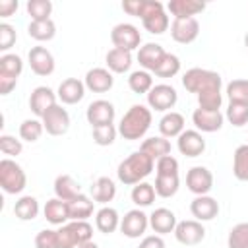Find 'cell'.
<instances>
[{
  "instance_id": "obj_29",
  "label": "cell",
  "mask_w": 248,
  "mask_h": 248,
  "mask_svg": "<svg viewBox=\"0 0 248 248\" xmlns=\"http://www.w3.org/2000/svg\"><path fill=\"white\" fill-rule=\"evenodd\" d=\"M91 196H93V202L107 205L116 196V184H114V180L108 178V176H99L93 182V186H91Z\"/></svg>"
},
{
  "instance_id": "obj_4",
  "label": "cell",
  "mask_w": 248,
  "mask_h": 248,
  "mask_svg": "<svg viewBox=\"0 0 248 248\" xmlns=\"http://www.w3.org/2000/svg\"><path fill=\"white\" fill-rule=\"evenodd\" d=\"M0 186L6 194H21L27 186L25 170L10 157H4L0 161Z\"/></svg>"
},
{
  "instance_id": "obj_18",
  "label": "cell",
  "mask_w": 248,
  "mask_h": 248,
  "mask_svg": "<svg viewBox=\"0 0 248 248\" xmlns=\"http://www.w3.org/2000/svg\"><path fill=\"white\" fill-rule=\"evenodd\" d=\"M190 213L196 221L203 223V221H211L219 215V202L215 198L207 196H196L190 202Z\"/></svg>"
},
{
  "instance_id": "obj_21",
  "label": "cell",
  "mask_w": 248,
  "mask_h": 248,
  "mask_svg": "<svg viewBox=\"0 0 248 248\" xmlns=\"http://www.w3.org/2000/svg\"><path fill=\"white\" fill-rule=\"evenodd\" d=\"M83 83L93 93H107L108 89H112L114 78H112V72L108 68H91L85 74Z\"/></svg>"
},
{
  "instance_id": "obj_33",
  "label": "cell",
  "mask_w": 248,
  "mask_h": 248,
  "mask_svg": "<svg viewBox=\"0 0 248 248\" xmlns=\"http://www.w3.org/2000/svg\"><path fill=\"white\" fill-rule=\"evenodd\" d=\"M27 33L31 39L43 43V41H50L56 35V25L52 19H41V21H29L27 25Z\"/></svg>"
},
{
  "instance_id": "obj_37",
  "label": "cell",
  "mask_w": 248,
  "mask_h": 248,
  "mask_svg": "<svg viewBox=\"0 0 248 248\" xmlns=\"http://www.w3.org/2000/svg\"><path fill=\"white\" fill-rule=\"evenodd\" d=\"M153 85H155L153 83V76H151V72H145V70H136L128 78V87L138 95H141V93L147 95Z\"/></svg>"
},
{
  "instance_id": "obj_30",
  "label": "cell",
  "mask_w": 248,
  "mask_h": 248,
  "mask_svg": "<svg viewBox=\"0 0 248 248\" xmlns=\"http://www.w3.org/2000/svg\"><path fill=\"white\" fill-rule=\"evenodd\" d=\"M140 151H143L145 155H149L153 161H159L165 155H170V141L163 136H151L147 140L141 141Z\"/></svg>"
},
{
  "instance_id": "obj_5",
  "label": "cell",
  "mask_w": 248,
  "mask_h": 248,
  "mask_svg": "<svg viewBox=\"0 0 248 248\" xmlns=\"http://www.w3.org/2000/svg\"><path fill=\"white\" fill-rule=\"evenodd\" d=\"M110 41L114 48H122L128 52H134L141 45V33L132 23H116L110 31Z\"/></svg>"
},
{
  "instance_id": "obj_39",
  "label": "cell",
  "mask_w": 248,
  "mask_h": 248,
  "mask_svg": "<svg viewBox=\"0 0 248 248\" xmlns=\"http://www.w3.org/2000/svg\"><path fill=\"white\" fill-rule=\"evenodd\" d=\"M23 72V60L19 54L14 52H6L0 56V74L4 76H12V78H19Z\"/></svg>"
},
{
  "instance_id": "obj_32",
  "label": "cell",
  "mask_w": 248,
  "mask_h": 248,
  "mask_svg": "<svg viewBox=\"0 0 248 248\" xmlns=\"http://www.w3.org/2000/svg\"><path fill=\"white\" fill-rule=\"evenodd\" d=\"M14 215L21 221H33L39 215V202L35 196H21L14 203Z\"/></svg>"
},
{
  "instance_id": "obj_49",
  "label": "cell",
  "mask_w": 248,
  "mask_h": 248,
  "mask_svg": "<svg viewBox=\"0 0 248 248\" xmlns=\"http://www.w3.org/2000/svg\"><path fill=\"white\" fill-rule=\"evenodd\" d=\"M76 246H78V240L68 223L56 229V248H76Z\"/></svg>"
},
{
  "instance_id": "obj_26",
  "label": "cell",
  "mask_w": 248,
  "mask_h": 248,
  "mask_svg": "<svg viewBox=\"0 0 248 248\" xmlns=\"http://www.w3.org/2000/svg\"><path fill=\"white\" fill-rule=\"evenodd\" d=\"M120 215L114 207L110 205H103L97 213H95V227L99 229V232L103 234H110L116 229H120Z\"/></svg>"
},
{
  "instance_id": "obj_8",
  "label": "cell",
  "mask_w": 248,
  "mask_h": 248,
  "mask_svg": "<svg viewBox=\"0 0 248 248\" xmlns=\"http://www.w3.org/2000/svg\"><path fill=\"white\" fill-rule=\"evenodd\" d=\"M186 186L196 196H207L213 188V174L207 167H192L186 172Z\"/></svg>"
},
{
  "instance_id": "obj_51",
  "label": "cell",
  "mask_w": 248,
  "mask_h": 248,
  "mask_svg": "<svg viewBox=\"0 0 248 248\" xmlns=\"http://www.w3.org/2000/svg\"><path fill=\"white\" fill-rule=\"evenodd\" d=\"M157 174H178V159L172 155H165L159 161H155Z\"/></svg>"
},
{
  "instance_id": "obj_10",
  "label": "cell",
  "mask_w": 248,
  "mask_h": 248,
  "mask_svg": "<svg viewBox=\"0 0 248 248\" xmlns=\"http://www.w3.org/2000/svg\"><path fill=\"white\" fill-rule=\"evenodd\" d=\"M41 120H43L45 132L50 136H64L70 128V114L66 108H62V105H54L52 108H48Z\"/></svg>"
},
{
  "instance_id": "obj_28",
  "label": "cell",
  "mask_w": 248,
  "mask_h": 248,
  "mask_svg": "<svg viewBox=\"0 0 248 248\" xmlns=\"http://www.w3.org/2000/svg\"><path fill=\"white\" fill-rule=\"evenodd\" d=\"M79 194H81V188L74 176H70V174H58L56 176V180H54V196L56 198H60L64 202H72Z\"/></svg>"
},
{
  "instance_id": "obj_1",
  "label": "cell",
  "mask_w": 248,
  "mask_h": 248,
  "mask_svg": "<svg viewBox=\"0 0 248 248\" xmlns=\"http://www.w3.org/2000/svg\"><path fill=\"white\" fill-rule=\"evenodd\" d=\"M151 122H153V114H151V108L145 107V105H132L120 124H118V134L124 138V140H130V141H136V140H141L147 130L151 128Z\"/></svg>"
},
{
  "instance_id": "obj_35",
  "label": "cell",
  "mask_w": 248,
  "mask_h": 248,
  "mask_svg": "<svg viewBox=\"0 0 248 248\" xmlns=\"http://www.w3.org/2000/svg\"><path fill=\"white\" fill-rule=\"evenodd\" d=\"M232 174L236 180L248 182V143H242L234 149L232 155Z\"/></svg>"
},
{
  "instance_id": "obj_17",
  "label": "cell",
  "mask_w": 248,
  "mask_h": 248,
  "mask_svg": "<svg viewBox=\"0 0 248 248\" xmlns=\"http://www.w3.org/2000/svg\"><path fill=\"white\" fill-rule=\"evenodd\" d=\"M176 147L186 157H200L205 151V140L198 130H184L176 138Z\"/></svg>"
},
{
  "instance_id": "obj_50",
  "label": "cell",
  "mask_w": 248,
  "mask_h": 248,
  "mask_svg": "<svg viewBox=\"0 0 248 248\" xmlns=\"http://www.w3.org/2000/svg\"><path fill=\"white\" fill-rule=\"evenodd\" d=\"M16 39H17L16 29H14L10 23H0V50H2L4 54L14 46Z\"/></svg>"
},
{
  "instance_id": "obj_3",
  "label": "cell",
  "mask_w": 248,
  "mask_h": 248,
  "mask_svg": "<svg viewBox=\"0 0 248 248\" xmlns=\"http://www.w3.org/2000/svg\"><path fill=\"white\" fill-rule=\"evenodd\" d=\"M182 85L186 91L190 93H203L209 89H221L223 79L217 72L213 70H205V68H190L184 76H182Z\"/></svg>"
},
{
  "instance_id": "obj_55",
  "label": "cell",
  "mask_w": 248,
  "mask_h": 248,
  "mask_svg": "<svg viewBox=\"0 0 248 248\" xmlns=\"http://www.w3.org/2000/svg\"><path fill=\"white\" fill-rule=\"evenodd\" d=\"M138 248H165V240L159 234H149V236H143L141 238V242H140Z\"/></svg>"
},
{
  "instance_id": "obj_6",
  "label": "cell",
  "mask_w": 248,
  "mask_h": 248,
  "mask_svg": "<svg viewBox=\"0 0 248 248\" xmlns=\"http://www.w3.org/2000/svg\"><path fill=\"white\" fill-rule=\"evenodd\" d=\"M176 101H178V93L169 83H157L147 93V105L157 112H169L176 105Z\"/></svg>"
},
{
  "instance_id": "obj_7",
  "label": "cell",
  "mask_w": 248,
  "mask_h": 248,
  "mask_svg": "<svg viewBox=\"0 0 248 248\" xmlns=\"http://www.w3.org/2000/svg\"><path fill=\"white\" fill-rule=\"evenodd\" d=\"M149 227V215H145L140 207L130 209L120 219V232L128 238H140Z\"/></svg>"
},
{
  "instance_id": "obj_54",
  "label": "cell",
  "mask_w": 248,
  "mask_h": 248,
  "mask_svg": "<svg viewBox=\"0 0 248 248\" xmlns=\"http://www.w3.org/2000/svg\"><path fill=\"white\" fill-rule=\"evenodd\" d=\"M17 85V78L0 74V95H10Z\"/></svg>"
},
{
  "instance_id": "obj_22",
  "label": "cell",
  "mask_w": 248,
  "mask_h": 248,
  "mask_svg": "<svg viewBox=\"0 0 248 248\" xmlns=\"http://www.w3.org/2000/svg\"><path fill=\"white\" fill-rule=\"evenodd\" d=\"M178 221H176V215L174 211L167 209V207H157L151 215H149V227L153 229L155 234L163 236V234H169V232H174Z\"/></svg>"
},
{
  "instance_id": "obj_45",
  "label": "cell",
  "mask_w": 248,
  "mask_h": 248,
  "mask_svg": "<svg viewBox=\"0 0 248 248\" xmlns=\"http://www.w3.org/2000/svg\"><path fill=\"white\" fill-rule=\"evenodd\" d=\"M118 128H114V124H105V126H95L93 128V141L101 147L112 145L116 140Z\"/></svg>"
},
{
  "instance_id": "obj_40",
  "label": "cell",
  "mask_w": 248,
  "mask_h": 248,
  "mask_svg": "<svg viewBox=\"0 0 248 248\" xmlns=\"http://www.w3.org/2000/svg\"><path fill=\"white\" fill-rule=\"evenodd\" d=\"M229 103L248 105V79H232L227 83Z\"/></svg>"
},
{
  "instance_id": "obj_24",
  "label": "cell",
  "mask_w": 248,
  "mask_h": 248,
  "mask_svg": "<svg viewBox=\"0 0 248 248\" xmlns=\"http://www.w3.org/2000/svg\"><path fill=\"white\" fill-rule=\"evenodd\" d=\"M184 116L176 110H169L161 116L159 120V132L163 138L170 140V138H178L182 132H184Z\"/></svg>"
},
{
  "instance_id": "obj_43",
  "label": "cell",
  "mask_w": 248,
  "mask_h": 248,
  "mask_svg": "<svg viewBox=\"0 0 248 248\" xmlns=\"http://www.w3.org/2000/svg\"><path fill=\"white\" fill-rule=\"evenodd\" d=\"M227 248H248V223H238L229 231Z\"/></svg>"
},
{
  "instance_id": "obj_23",
  "label": "cell",
  "mask_w": 248,
  "mask_h": 248,
  "mask_svg": "<svg viewBox=\"0 0 248 248\" xmlns=\"http://www.w3.org/2000/svg\"><path fill=\"white\" fill-rule=\"evenodd\" d=\"M43 215L50 225H66V221H70V209H68V202L60 200V198H52L45 203L43 207Z\"/></svg>"
},
{
  "instance_id": "obj_11",
  "label": "cell",
  "mask_w": 248,
  "mask_h": 248,
  "mask_svg": "<svg viewBox=\"0 0 248 248\" xmlns=\"http://www.w3.org/2000/svg\"><path fill=\"white\" fill-rule=\"evenodd\" d=\"M200 35V21L196 17H182V19H172L170 23V37L172 41L180 45H190L198 39Z\"/></svg>"
},
{
  "instance_id": "obj_27",
  "label": "cell",
  "mask_w": 248,
  "mask_h": 248,
  "mask_svg": "<svg viewBox=\"0 0 248 248\" xmlns=\"http://www.w3.org/2000/svg\"><path fill=\"white\" fill-rule=\"evenodd\" d=\"M68 209H70V221H87L95 211V202L89 196L79 194L78 198L68 202Z\"/></svg>"
},
{
  "instance_id": "obj_56",
  "label": "cell",
  "mask_w": 248,
  "mask_h": 248,
  "mask_svg": "<svg viewBox=\"0 0 248 248\" xmlns=\"http://www.w3.org/2000/svg\"><path fill=\"white\" fill-rule=\"evenodd\" d=\"M17 0H2L0 2V17H10L17 10Z\"/></svg>"
},
{
  "instance_id": "obj_36",
  "label": "cell",
  "mask_w": 248,
  "mask_h": 248,
  "mask_svg": "<svg viewBox=\"0 0 248 248\" xmlns=\"http://www.w3.org/2000/svg\"><path fill=\"white\" fill-rule=\"evenodd\" d=\"M153 186H155L157 196L172 198L180 188V178H178V174H157Z\"/></svg>"
},
{
  "instance_id": "obj_48",
  "label": "cell",
  "mask_w": 248,
  "mask_h": 248,
  "mask_svg": "<svg viewBox=\"0 0 248 248\" xmlns=\"http://www.w3.org/2000/svg\"><path fill=\"white\" fill-rule=\"evenodd\" d=\"M0 151L12 159V157H17L23 151V143H21V140H16L10 134H2L0 136Z\"/></svg>"
},
{
  "instance_id": "obj_25",
  "label": "cell",
  "mask_w": 248,
  "mask_h": 248,
  "mask_svg": "<svg viewBox=\"0 0 248 248\" xmlns=\"http://www.w3.org/2000/svg\"><path fill=\"white\" fill-rule=\"evenodd\" d=\"M167 10L174 16V19L182 17H194L205 10V2L200 0H170L167 4Z\"/></svg>"
},
{
  "instance_id": "obj_57",
  "label": "cell",
  "mask_w": 248,
  "mask_h": 248,
  "mask_svg": "<svg viewBox=\"0 0 248 248\" xmlns=\"http://www.w3.org/2000/svg\"><path fill=\"white\" fill-rule=\"evenodd\" d=\"M76 248H99L93 240H89V242H83V244H79V246H76Z\"/></svg>"
},
{
  "instance_id": "obj_19",
  "label": "cell",
  "mask_w": 248,
  "mask_h": 248,
  "mask_svg": "<svg viewBox=\"0 0 248 248\" xmlns=\"http://www.w3.org/2000/svg\"><path fill=\"white\" fill-rule=\"evenodd\" d=\"M167 50L159 45V43H145L138 48V62L145 72H155L159 68V64L163 62Z\"/></svg>"
},
{
  "instance_id": "obj_44",
  "label": "cell",
  "mask_w": 248,
  "mask_h": 248,
  "mask_svg": "<svg viewBox=\"0 0 248 248\" xmlns=\"http://www.w3.org/2000/svg\"><path fill=\"white\" fill-rule=\"evenodd\" d=\"M178 72H180V58L176 54H172V52H167L165 58H163V62L159 64V68L153 74L167 79V78H174Z\"/></svg>"
},
{
  "instance_id": "obj_15",
  "label": "cell",
  "mask_w": 248,
  "mask_h": 248,
  "mask_svg": "<svg viewBox=\"0 0 248 248\" xmlns=\"http://www.w3.org/2000/svg\"><path fill=\"white\" fill-rule=\"evenodd\" d=\"M141 23H143L145 31H149L151 35H163L170 27V19L165 12V6L159 0L153 2L151 10L141 17Z\"/></svg>"
},
{
  "instance_id": "obj_2",
  "label": "cell",
  "mask_w": 248,
  "mask_h": 248,
  "mask_svg": "<svg viewBox=\"0 0 248 248\" xmlns=\"http://www.w3.org/2000/svg\"><path fill=\"white\" fill-rule=\"evenodd\" d=\"M153 169H155V161L149 155H145L143 151H134L124 161H120L116 169V176L122 184L136 186L143 182V178H147Z\"/></svg>"
},
{
  "instance_id": "obj_47",
  "label": "cell",
  "mask_w": 248,
  "mask_h": 248,
  "mask_svg": "<svg viewBox=\"0 0 248 248\" xmlns=\"http://www.w3.org/2000/svg\"><path fill=\"white\" fill-rule=\"evenodd\" d=\"M68 225H70V229H72V232L78 240V246L83 244V242L93 240V227H91L89 221H70Z\"/></svg>"
},
{
  "instance_id": "obj_58",
  "label": "cell",
  "mask_w": 248,
  "mask_h": 248,
  "mask_svg": "<svg viewBox=\"0 0 248 248\" xmlns=\"http://www.w3.org/2000/svg\"><path fill=\"white\" fill-rule=\"evenodd\" d=\"M244 46H246V48H248V33H246V35H244Z\"/></svg>"
},
{
  "instance_id": "obj_42",
  "label": "cell",
  "mask_w": 248,
  "mask_h": 248,
  "mask_svg": "<svg viewBox=\"0 0 248 248\" xmlns=\"http://www.w3.org/2000/svg\"><path fill=\"white\" fill-rule=\"evenodd\" d=\"M225 118L236 126V128H242L248 124V105H240V103H229L227 107V112H225Z\"/></svg>"
},
{
  "instance_id": "obj_13",
  "label": "cell",
  "mask_w": 248,
  "mask_h": 248,
  "mask_svg": "<svg viewBox=\"0 0 248 248\" xmlns=\"http://www.w3.org/2000/svg\"><path fill=\"white\" fill-rule=\"evenodd\" d=\"M56 99H58V95H56L50 87L39 85V87H35V89L31 91V95H29V108H31V112H33L37 118H43L48 108H52L54 105H58Z\"/></svg>"
},
{
  "instance_id": "obj_34",
  "label": "cell",
  "mask_w": 248,
  "mask_h": 248,
  "mask_svg": "<svg viewBox=\"0 0 248 248\" xmlns=\"http://www.w3.org/2000/svg\"><path fill=\"white\" fill-rule=\"evenodd\" d=\"M155 196H157L155 186L149 184V182H140V184H136V186L132 188V194H130L132 202H134L140 209H141V207H149V205L155 202Z\"/></svg>"
},
{
  "instance_id": "obj_52",
  "label": "cell",
  "mask_w": 248,
  "mask_h": 248,
  "mask_svg": "<svg viewBox=\"0 0 248 248\" xmlns=\"http://www.w3.org/2000/svg\"><path fill=\"white\" fill-rule=\"evenodd\" d=\"M35 248H56V231L43 229L35 236Z\"/></svg>"
},
{
  "instance_id": "obj_41",
  "label": "cell",
  "mask_w": 248,
  "mask_h": 248,
  "mask_svg": "<svg viewBox=\"0 0 248 248\" xmlns=\"http://www.w3.org/2000/svg\"><path fill=\"white\" fill-rule=\"evenodd\" d=\"M25 8H27L31 21L50 19V14H52V2L50 0H29Z\"/></svg>"
},
{
  "instance_id": "obj_9",
  "label": "cell",
  "mask_w": 248,
  "mask_h": 248,
  "mask_svg": "<svg viewBox=\"0 0 248 248\" xmlns=\"http://www.w3.org/2000/svg\"><path fill=\"white\" fill-rule=\"evenodd\" d=\"M116 116L114 105L107 99H97L93 103H89L87 110H85V118L91 124V128L95 126H105V124H112Z\"/></svg>"
},
{
  "instance_id": "obj_12",
  "label": "cell",
  "mask_w": 248,
  "mask_h": 248,
  "mask_svg": "<svg viewBox=\"0 0 248 248\" xmlns=\"http://www.w3.org/2000/svg\"><path fill=\"white\" fill-rule=\"evenodd\" d=\"M27 62L31 66V72L37 76H50L56 68L54 56L46 46H31L27 54Z\"/></svg>"
},
{
  "instance_id": "obj_53",
  "label": "cell",
  "mask_w": 248,
  "mask_h": 248,
  "mask_svg": "<svg viewBox=\"0 0 248 248\" xmlns=\"http://www.w3.org/2000/svg\"><path fill=\"white\" fill-rule=\"evenodd\" d=\"M147 2L149 0H124L122 2V10L130 16H136V17H143L145 10H147Z\"/></svg>"
},
{
  "instance_id": "obj_20",
  "label": "cell",
  "mask_w": 248,
  "mask_h": 248,
  "mask_svg": "<svg viewBox=\"0 0 248 248\" xmlns=\"http://www.w3.org/2000/svg\"><path fill=\"white\" fill-rule=\"evenodd\" d=\"M85 89L87 87H85V83L81 79H78V78H66V79L60 81L56 95H58V99L64 105H78L85 97Z\"/></svg>"
},
{
  "instance_id": "obj_16",
  "label": "cell",
  "mask_w": 248,
  "mask_h": 248,
  "mask_svg": "<svg viewBox=\"0 0 248 248\" xmlns=\"http://www.w3.org/2000/svg\"><path fill=\"white\" fill-rule=\"evenodd\" d=\"M192 122L196 126L198 132H205V134H213L219 132L223 128L225 116L221 110H203V108H196L192 112Z\"/></svg>"
},
{
  "instance_id": "obj_38",
  "label": "cell",
  "mask_w": 248,
  "mask_h": 248,
  "mask_svg": "<svg viewBox=\"0 0 248 248\" xmlns=\"http://www.w3.org/2000/svg\"><path fill=\"white\" fill-rule=\"evenodd\" d=\"M45 132V126H43V120L39 118H25L21 124H19V138L23 141H37Z\"/></svg>"
},
{
  "instance_id": "obj_46",
  "label": "cell",
  "mask_w": 248,
  "mask_h": 248,
  "mask_svg": "<svg viewBox=\"0 0 248 248\" xmlns=\"http://www.w3.org/2000/svg\"><path fill=\"white\" fill-rule=\"evenodd\" d=\"M221 103H223L221 89H209V91H203L198 95V105L203 110H219Z\"/></svg>"
},
{
  "instance_id": "obj_14",
  "label": "cell",
  "mask_w": 248,
  "mask_h": 248,
  "mask_svg": "<svg viewBox=\"0 0 248 248\" xmlns=\"http://www.w3.org/2000/svg\"><path fill=\"white\" fill-rule=\"evenodd\" d=\"M174 236L184 246H196V244H200L205 238V229L196 219H184V221H180L176 225Z\"/></svg>"
},
{
  "instance_id": "obj_31",
  "label": "cell",
  "mask_w": 248,
  "mask_h": 248,
  "mask_svg": "<svg viewBox=\"0 0 248 248\" xmlns=\"http://www.w3.org/2000/svg\"><path fill=\"white\" fill-rule=\"evenodd\" d=\"M105 60H107V68L112 74H124L132 68V52L122 50V48H110Z\"/></svg>"
}]
</instances>
